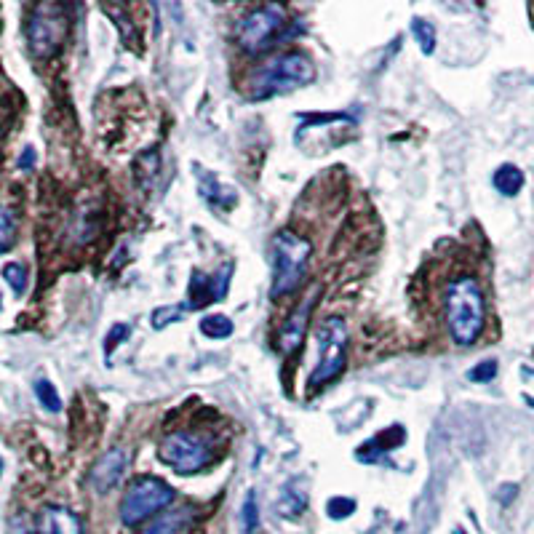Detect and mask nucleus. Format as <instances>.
I'll return each mask as SVG.
<instances>
[{
  "mask_svg": "<svg viewBox=\"0 0 534 534\" xmlns=\"http://www.w3.org/2000/svg\"><path fill=\"white\" fill-rule=\"evenodd\" d=\"M316 305V294H310L302 300V305L294 308V313L284 321L281 326V332H278V350L284 353V356H292L297 350L302 348V340H305V332H308L310 324V310Z\"/></svg>",
  "mask_w": 534,
  "mask_h": 534,
  "instance_id": "11",
  "label": "nucleus"
},
{
  "mask_svg": "<svg viewBox=\"0 0 534 534\" xmlns=\"http://www.w3.org/2000/svg\"><path fill=\"white\" fill-rule=\"evenodd\" d=\"M33 390H35V398H38V404H41L46 412L57 414L59 409H62V398H59L57 388H54L49 380H43V377L41 380H35Z\"/></svg>",
  "mask_w": 534,
  "mask_h": 534,
  "instance_id": "19",
  "label": "nucleus"
},
{
  "mask_svg": "<svg viewBox=\"0 0 534 534\" xmlns=\"http://www.w3.org/2000/svg\"><path fill=\"white\" fill-rule=\"evenodd\" d=\"M404 441H406V430L401 428V425H390L385 433L369 438L366 444L358 446L356 460L358 462H377V460H382L385 454L393 452V449H398V446L404 444Z\"/></svg>",
  "mask_w": 534,
  "mask_h": 534,
  "instance_id": "13",
  "label": "nucleus"
},
{
  "mask_svg": "<svg viewBox=\"0 0 534 534\" xmlns=\"http://www.w3.org/2000/svg\"><path fill=\"white\" fill-rule=\"evenodd\" d=\"M129 337H131V324H115L113 329L107 332V337H105V358L107 361L113 358L115 350L121 348L123 342L129 340Z\"/></svg>",
  "mask_w": 534,
  "mask_h": 534,
  "instance_id": "24",
  "label": "nucleus"
},
{
  "mask_svg": "<svg viewBox=\"0 0 534 534\" xmlns=\"http://www.w3.org/2000/svg\"><path fill=\"white\" fill-rule=\"evenodd\" d=\"M446 324L457 345H473L484 332V292L473 276H457L446 286Z\"/></svg>",
  "mask_w": 534,
  "mask_h": 534,
  "instance_id": "1",
  "label": "nucleus"
},
{
  "mask_svg": "<svg viewBox=\"0 0 534 534\" xmlns=\"http://www.w3.org/2000/svg\"><path fill=\"white\" fill-rule=\"evenodd\" d=\"M198 182H201V195L209 201L211 209L230 211L235 203H238L235 190L225 187L217 177H211V174H206V171H198Z\"/></svg>",
  "mask_w": 534,
  "mask_h": 534,
  "instance_id": "15",
  "label": "nucleus"
},
{
  "mask_svg": "<svg viewBox=\"0 0 534 534\" xmlns=\"http://www.w3.org/2000/svg\"><path fill=\"white\" fill-rule=\"evenodd\" d=\"M174 502V489L155 476L134 478L121 500V521L126 526L142 524L145 518L161 513Z\"/></svg>",
  "mask_w": 534,
  "mask_h": 534,
  "instance_id": "5",
  "label": "nucleus"
},
{
  "mask_svg": "<svg viewBox=\"0 0 534 534\" xmlns=\"http://www.w3.org/2000/svg\"><path fill=\"white\" fill-rule=\"evenodd\" d=\"M316 81V65L313 59L300 51H286L281 57L270 59L267 65L257 67V73L249 81L251 99H270L276 94H289Z\"/></svg>",
  "mask_w": 534,
  "mask_h": 534,
  "instance_id": "2",
  "label": "nucleus"
},
{
  "mask_svg": "<svg viewBox=\"0 0 534 534\" xmlns=\"http://www.w3.org/2000/svg\"><path fill=\"white\" fill-rule=\"evenodd\" d=\"M161 460L171 470H177L179 476H190L198 473L214 460V449H211L209 438L190 433V430H174L161 441Z\"/></svg>",
  "mask_w": 534,
  "mask_h": 534,
  "instance_id": "7",
  "label": "nucleus"
},
{
  "mask_svg": "<svg viewBox=\"0 0 534 534\" xmlns=\"http://www.w3.org/2000/svg\"><path fill=\"white\" fill-rule=\"evenodd\" d=\"M286 25V9L278 6V3H267V6H259V9L249 11L246 17L241 19V25L235 30V41H238V49L246 51V54H262L273 46L276 35L284 30Z\"/></svg>",
  "mask_w": 534,
  "mask_h": 534,
  "instance_id": "8",
  "label": "nucleus"
},
{
  "mask_svg": "<svg viewBox=\"0 0 534 534\" xmlns=\"http://www.w3.org/2000/svg\"><path fill=\"white\" fill-rule=\"evenodd\" d=\"M412 33H414V38H417V43H420L422 54H425V57H430V54L436 51V27L430 25V22H425V19L414 17L412 19Z\"/></svg>",
  "mask_w": 534,
  "mask_h": 534,
  "instance_id": "20",
  "label": "nucleus"
},
{
  "mask_svg": "<svg viewBox=\"0 0 534 534\" xmlns=\"http://www.w3.org/2000/svg\"><path fill=\"white\" fill-rule=\"evenodd\" d=\"M241 526H243V534H257V529H259V505H257V494H254V492L246 494V500H243Z\"/></svg>",
  "mask_w": 534,
  "mask_h": 534,
  "instance_id": "23",
  "label": "nucleus"
},
{
  "mask_svg": "<svg viewBox=\"0 0 534 534\" xmlns=\"http://www.w3.org/2000/svg\"><path fill=\"white\" fill-rule=\"evenodd\" d=\"M524 401H526V404H529V406H532V409H534V398H532V396H524Z\"/></svg>",
  "mask_w": 534,
  "mask_h": 534,
  "instance_id": "29",
  "label": "nucleus"
},
{
  "mask_svg": "<svg viewBox=\"0 0 534 534\" xmlns=\"http://www.w3.org/2000/svg\"><path fill=\"white\" fill-rule=\"evenodd\" d=\"M3 278H6V284L11 286V292L17 297L27 292V270L22 262H6L3 265Z\"/></svg>",
  "mask_w": 534,
  "mask_h": 534,
  "instance_id": "22",
  "label": "nucleus"
},
{
  "mask_svg": "<svg viewBox=\"0 0 534 534\" xmlns=\"http://www.w3.org/2000/svg\"><path fill=\"white\" fill-rule=\"evenodd\" d=\"M131 454L123 449V446H113V449H107L102 457H99L89 470V484L94 492L107 494L110 489L121 484L123 476H126V470H129Z\"/></svg>",
  "mask_w": 534,
  "mask_h": 534,
  "instance_id": "9",
  "label": "nucleus"
},
{
  "mask_svg": "<svg viewBox=\"0 0 534 534\" xmlns=\"http://www.w3.org/2000/svg\"><path fill=\"white\" fill-rule=\"evenodd\" d=\"M497 377V361H481L468 372L470 382H492Z\"/></svg>",
  "mask_w": 534,
  "mask_h": 534,
  "instance_id": "27",
  "label": "nucleus"
},
{
  "mask_svg": "<svg viewBox=\"0 0 534 534\" xmlns=\"http://www.w3.org/2000/svg\"><path fill=\"white\" fill-rule=\"evenodd\" d=\"M452 534H465V529H460V526H457V529H454Z\"/></svg>",
  "mask_w": 534,
  "mask_h": 534,
  "instance_id": "30",
  "label": "nucleus"
},
{
  "mask_svg": "<svg viewBox=\"0 0 534 534\" xmlns=\"http://www.w3.org/2000/svg\"><path fill=\"white\" fill-rule=\"evenodd\" d=\"M326 513L334 521H342V518H350L356 513V500H350V497H332V500L326 502Z\"/></svg>",
  "mask_w": 534,
  "mask_h": 534,
  "instance_id": "25",
  "label": "nucleus"
},
{
  "mask_svg": "<svg viewBox=\"0 0 534 534\" xmlns=\"http://www.w3.org/2000/svg\"><path fill=\"white\" fill-rule=\"evenodd\" d=\"M492 185L500 195L513 198V195L521 193V187H524V171L513 166V163H502L500 169L492 174Z\"/></svg>",
  "mask_w": 534,
  "mask_h": 534,
  "instance_id": "16",
  "label": "nucleus"
},
{
  "mask_svg": "<svg viewBox=\"0 0 534 534\" xmlns=\"http://www.w3.org/2000/svg\"><path fill=\"white\" fill-rule=\"evenodd\" d=\"M187 305H166V308H158L153 313V326L155 329H163V326L174 324L179 318L185 316Z\"/></svg>",
  "mask_w": 534,
  "mask_h": 534,
  "instance_id": "26",
  "label": "nucleus"
},
{
  "mask_svg": "<svg viewBox=\"0 0 534 534\" xmlns=\"http://www.w3.org/2000/svg\"><path fill=\"white\" fill-rule=\"evenodd\" d=\"M308 508V489H305V481L300 478H292V481H286L281 494H278L276 500V510L284 518H300Z\"/></svg>",
  "mask_w": 534,
  "mask_h": 534,
  "instance_id": "14",
  "label": "nucleus"
},
{
  "mask_svg": "<svg viewBox=\"0 0 534 534\" xmlns=\"http://www.w3.org/2000/svg\"><path fill=\"white\" fill-rule=\"evenodd\" d=\"M348 358V326L340 316L326 318L318 332V364L310 374V388H321L326 382L337 380Z\"/></svg>",
  "mask_w": 534,
  "mask_h": 534,
  "instance_id": "6",
  "label": "nucleus"
},
{
  "mask_svg": "<svg viewBox=\"0 0 534 534\" xmlns=\"http://www.w3.org/2000/svg\"><path fill=\"white\" fill-rule=\"evenodd\" d=\"M35 534H86L83 521L65 505H46L38 513Z\"/></svg>",
  "mask_w": 534,
  "mask_h": 534,
  "instance_id": "12",
  "label": "nucleus"
},
{
  "mask_svg": "<svg viewBox=\"0 0 534 534\" xmlns=\"http://www.w3.org/2000/svg\"><path fill=\"white\" fill-rule=\"evenodd\" d=\"M201 332L209 337V340H227L230 334L235 332V326L233 321L227 316H206L201 321Z\"/></svg>",
  "mask_w": 534,
  "mask_h": 534,
  "instance_id": "18",
  "label": "nucleus"
},
{
  "mask_svg": "<svg viewBox=\"0 0 534 534\" xmlns=\"http://www.w3.org/2000/svg\"><path fill=\"white\" fill-rule=\"evenodd\" d=\"M190 521V508H177L169 510V513H163L153 521V524L142 529L139 534H179L185 529V524Z\"/></svg>",
  "mask_w": 534,
  "mask_h": 534,
  "instance_id": "17",
  "label": "nucleus"
},
{
  "mask_svg": "<svg viewBox=\"0 0 534 534\" xmlns=\"http://www.w3.org/2000/svg\"><path fill=\"white\" fill-rule=\"evenodd\" d=\"M14 238H17V214H14V209L6 206L3 214H0V251H3V254L11 251Z\"/></svg>",
  "mask_w": 534,
  "mask_h": 534,
  "instance_id": "21",
  "label": "nucleus"
},
{
  "mask_svg": "<svg viewBox=\"0 0 534 534\" xmlns=\"http://www.w3.org/2000/svg\"><path fill=\"white\" fill-rule=\"evenodd\" d=\"M230 276H233V265L227 262L217 270V273H201V270H193V278H190V302L187 308L201 310L211 302H219L227 294V286H230Z\"/></svg>",
  "mask_w": 534,
  "mask_h": 534,
  "instance_id": "10",
  "label": "nucleus"
},
{
  "mask_svg": "<svg viewBox=\"0 0 534 534\" xmlns=\"http://www.w3.org/2000/svg\"><path fill=\"white\" fill-rule=\"evenodd\" d=\"M35 166V150L33 147H25V155H19V169L30 171Z\"/></svg>",
  "mask_w": 534,
  "mask_h": 534,
  "instance_id": "28",
  "label": "nucleus"
},
{
  "mask_svg": "<svg viewBox=\"0 0 534 534\" xmlns=\"http://www.w3.org/2000/svg\"><path fill=\"white\" fill-rule=\"evenodd\" d=\"M313 243L292 230H281L273 238V286L270 297L281 300L300 289L302 278L308 273Z\"/></svg>",
  "mask_w": 534,
  "mask_h": 534,
  "instance_id": "3",
  "label": "nucleus"
},
{
  "mask_svg": "<svg viewBox=\"0 0 534 534\" xmlns=\"http://www.w3.org/2000/svg\"><path fill=\"white\" fill-rule=\"evenodd\" d=\"M70 33V17L62 3H38L27 17V46L38 59L57 57Z\"/></svg>",
  "mask_w": 534,
  "mask_h": 534,
  "instance_id": "4",
  "label": "nucleus"
}]
</instances>
